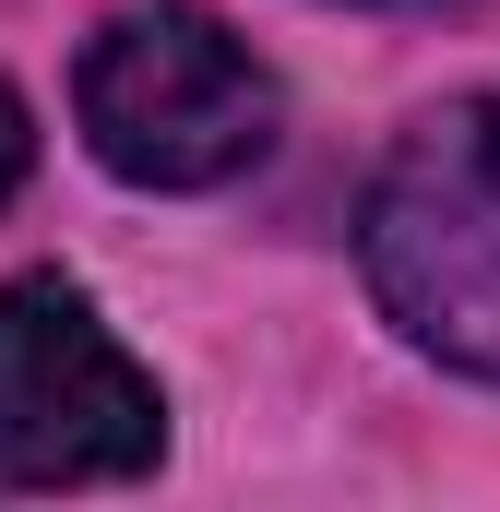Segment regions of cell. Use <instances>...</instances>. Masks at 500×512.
Returning a JSON list of instances; mask_svg holds the SVG:
<instances>
[{"instance_id": "cell-1", "label": "cell", "mask_w": 500, "mask_h": 512, "mask_svg": "<svg viewBox=\"0 0 500 512\" xmlns=\"http://www.w3.org/2000/svg\"><path fill=\"white\" fill-rule=\"evenodd\" d=\"M358 262L405 346L500 382V96H453L381 155Z\"/></svg>"}, {"instance_id": "cell-2", "label": "cell", "mask_w": 500, "mask_h": 512, "mask_svg": "<svg viewBox=\"0 0 500 512\" xmlns=\"http://www.w3.org/2000/svg\"><path fill=\"white\" fill-rule=\"evenodd\" d=\"M72 120L96 143V167L131 191H215L274 143V72L191 0H143L120 24H96L84 72H72Z\"/></svg>"}, {"instance_id": "cell-3", "label": "cell", "mask_w": 500, "mask_h": 512, "mask_svg": "<svg viewBox=\"0 0 500 512\" xmlns=\"http://www.w3.org/2000/svg\"><path fill=\"white\" fill-rule=\"evenodd\" d=\"M167 453V393L84 286H0V489H108Z\"/></svg>"}, {"instance_id": "cell-4", "label": "cell", "mask_w": 500, "mask_h": 512, "mask_svg": "<svg viewBox=\"0 0 500 512\" xmlns=\"http://www.w3.org/2000/svg\"><path fill=\"white\" fill-rule=\"evenodd\" d=\"M24 155H36V131H24V96H12V84H0V191H12V179H24Z\"/></svg>"}]
</instances>
